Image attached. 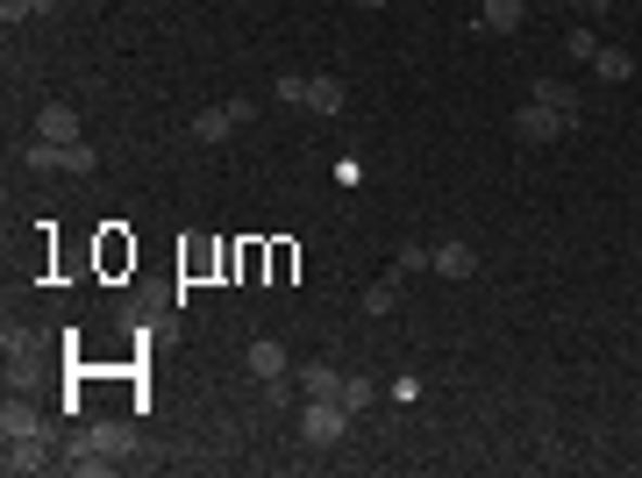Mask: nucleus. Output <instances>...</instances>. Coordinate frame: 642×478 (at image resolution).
<instances>
[{
	"instance_id": "f257e3e1",
	"label": "nucleus",
	"mask_w": 642,
	"mask_h": 478,
	"mask_svg": "<svg viewBox=\"0 0 642 478\" xmlns=\"http://www.w3.org/2000/svg\"><path fill=\"white\" fill-rule=\"evenodd\" d=\"M350 436V408L343 400H300V443L307 450H336Z\"/></svg>"
},
{
	"instance_id": "f03ea898",
	"label": "nucleus",
	"mask_w": 642,
	"mask_h": 478,
	"mask_svg": "<svg viewBox=\"0 0 642 478\" xmlns=\"http://www.w3.org/2000/svg\"><path fill=\"white\" fill-rule=\"evenodd\" d=\"M251 115H257L251 101H221V107H201V115L187 121V137H193V143H229V137H236V129H243Z\"/></svg>"
},
{
	"instance_id": "7ed1b4c3",
	"label": "nucleus",
	"mask_w": 642,
	"mask_h": 478,
	"mask_svg": "<svg viewBox=\"0 0 642 478\" xmlns=\"http://www.w3.org/2000/svg\"><path fill=\"white\" fill-rule=\"evenodd\" d=\"M564 129H572V115H557V107H542V101L514 107V137H522V143H557Z\"/></svg>"
},
{
	"instance_id": "20e7f679",
	"label": "nucleus",
	"mask_w": 642,
	"mask_h": 478,
	"mask_svg": "<svg viewBox=\"0 0 642 478\" xmlns=\"http://www.w3.org/2000/svg\"><path fill=\"white\" fill-rule=\"evenodd\" d=\"M243 364H251V378H293V358H286V343L279 336H257V343H243Z\"/></svg>"
},
{
	"instance_id": "39448f33",
	"label": "nucleus",
	"mask_w": 642,
	"mask_h": 478,
	"mask_svg": "<svg viewBox=\"0 0 642 478\" xmlns=\"http://www.w3.org/2000/svg\"><path fill=\"white\" fill-rule=\"evenodd\" d=\"M528 22V0H478V29L486 36H514Z\"/></svg>"
},
{
	"instance_id": "423d86ee",
	"label": "nucleus",
	"mask_w": 642,
	"mask_h": 478,
	"mask_svg": "<svg viewBox=\"0 0 642 478\" xmlns=\"http://www.w3.org/2000/svg\"><path fill=\"white\" fill-rule=\"evenodd\" d=\"M343 107H350V86H343L336 72L307 79V115H343Z\"/></svg>"
},
{
	"instance_id": "0eeeda50",
	"label": "nucleus",
	"mask_w": 642,
	"mask_h": 478,
	"mask_svg": "<svg viewBox=\"0 0 642 478\" xmlns=\"http://www.w3.org/2000/svg\"><path fill=\"white\" fill-rule=\"evenodd\" d=\"M428 272H442V279H472V272H478V250H472V243H436V250H428Z\"/></svg>"
},
{
	"instance_id": "6e6552de",
	"label": "nucleus",
	"mask_w": 642,
	"mask_h": 478,
	"mask_svg": "<svg viewBox=\"0 0 642 478\" xmlns=\"http://www.w3.org/2000/svg\"><path fill=\"white\" fill-rule=\"evenodd\" d=\"M8 471H43L51 464V436H8Z\"/></svg>"
},
{
	"instance_id": "1a4fd4ad",
	"label": "nucleus",
	"mask_w": 642,
	"mask_h": 478,
	"mask_svg": "<svg viewBox=\"0 0 642 478\" xmlns=\"http://www.w3.org/2000/svg\"><path fill=\"white\" fill-rule=\"evenodd\" d=\"M86 443H93V450H107V457H136V428L129 422H93V428H86Z\"/></svg>"
},
{
	"instance_id": "9d476101",
	"label": "nucleus",
	"mask_w": 642,
	"mask_h": 478,
	"mask_svg": "<svg viewBox=\"0 0 642 478\" xmlns=\"http://www.w3.org/2000/svg\"><path fill=\"white\" fill-rule=\"evenodd\" d=\"M528 101L557 107V115H578V86H572V79H550V72H542V79H528Z\"/></svg>"
},
{
	"instance_id": "9b49d317",
	"label": "nucleus",
	"mask_w": 642,
	"mask_h": 478,
	"mask_svg": "<svg viewBox=\"0 0 642 478\" xmlns=\"http://www.w3.org/2000/svg\"><path fill=\"white\" fill-rule=\"evenodd\" d=\"M36 137L43 143H79V115H72L65 101H51L43 115H36Z\"/></svg>"
},
{
	"instance_id": "f8f14e48",
	"label": "nucleus",
	"mask_w": 642,
	"mask_h": 478,
	"mask_svg": "<svg viewBox=\"0 0 642 478\" xmlns=\"http://www.w3.org/2000/svg\"><path fill=\"white\" fill-rule=\"evenodd\" d=\"M336 386H343V372H336L329 358L300 364V400H336Z\"/></svg>"
},
{
	"instance_id": "ddd939ff",
	"label": "nucleus",
	"mask_w": 642,
	"mask_h": 478,
	"mask_svg": "<svg viewBox=\"0 0 642 478\" xmlns=\"http://www.w3.org/2000/svg\"><path fill=\"white\" fill-rule=\"evenodd\" d=\"M65 464H72V471H79V478H107V471H115V457H107V450H93V443H86V436H72Z\"/></svg>"
},
{
	"instance_id": "4468645a",
	"label": "nucleus",
	"mask_w": 642,
	"mask_h": 478,
	"mask_svg": "<svg viewBox=\"0 0 642 478\" xmlns=\"http://www.w3.org/2000/svg\"><path fill=\"white\" fill-rule=\"evenodd\" d=\"M0 436H51V428H43V414H36L29 400H8V408H0Z\"/></svg>"
},
{
	"instance_id": "2eb2a0df",
	"label": "nucleus",
	"mask_w": 642,
	"mask_h": 478,
	"mask_svg": "<svg viewBox=\"0 0 642 478\" xmlns=\"http://www.w3.org/2000/svg\"><path fill=\"white\" fill-rule=\"evenodd\" d=\"M336 400H343V408H350V414H364V408H372V400H378V378H364V372H343Z\"/></svg>"
},
{
	"instance_id": "dca6fc26",
	"label": "nucleus",
	"mask_w": 642,
	"mask_h": 478,
	"mask_svg": "<svg viewBox=\"0 0 642 478\" xmlns=\"http://www.w3.org/2000/svg\"><path fill=\"white\" fill-rule=\"evenodd\" d=\"M592 72H600L607 86H621L628 72H635V57H628V51H614V43H600V51H592Z\"/></svg>"
},
{
	"instance_id": "f3484780",
	"label": "nucleus",
	"mask_w": 642,
	"mask_h": 478,
	"mask_svg": "<svg viewBox=\"0 0 642 478\" xmlns=\"http://www.w3.org/2000/svg\"><path fill=\"white\" fill-rule=\"evenodd\" d=\"M393 308H400V279H378V286H364V314H372V322H386Z\"/></svg>"
},
{
	"instance_id": "a211bd4d",
	"label": "nucleus",
	"mask_w": 642,
	"mask_h": 478,
	"mask_svg": "<svg viewBox=\"0 0 642 478\" xmlns=\"http://www.w3.org/2000/svg\"><path fill=\"white\" fill-rule=\"evenodd\" d=\"M22 165H29V171H65V143H43V137H36L29 151H22Z\"/></svg>"
},
{
	"instance_id": "6ab92c4d",
	"label": "nucleus",
	"mask_w": 642,
	"mask_h": 478,
	"mask_svg": "<svg viewBox=\"0 0 642 478\" xmlns=\"http://www.w3.org/2000/svg\"><path fill=\"white\" fill-rule=\"evenodd\" d=\"M36 343H43L36 328H8V364H15V372H29V364H36Z\"/></svg>"
},
{
	"instance_id": "aec40b11",
	"label": "nucleus",
	"mask_w": 642,
	"mask_h": 478,
	"mask_svg": "<svg viewBox=\"0 0 642 478\" xmlns=\"http://www.w3.org/2000/svg\"><path fill=\"white\" fill-rule=\"evenodd\" d=\"M57 0H0V22L8 29H22V22H36V15H51Z\"/></svg>"
},
{
	"instance_id": "412c9836",
	"label": "nucleus",
	"mask_w": 642,
	"mask_h": 478,
	"mask_svg": "<svg viewBox=\"0 0 642 478\" xmlns=\"http://www.w3.org/2000/svg\"><path fill=\"white\" fill-rule=\"evenodd\" d=\"M65 171H72V179H86V171H101V151H93V143H65Z\"/></svg>"
},
{
	"instance_id": "4be33fe9",
	"label": "nucleus",
	"mask_w": 642,
	"mask_h": 478,
	"mask_svg": "<svg viewBox=\"0 0 642 478\" xmlns=\"http://www.w3.org/2000/svg\"><path fill=\"white\" fill-rule=\"evenodd\" d=\"M271 101H286V107H307V79H300V72H279V79H271Z\"/></svg>"
},
{
	"instance_id": "5701e85b",
	"label": "nucleus",
	"mask_w": 642,
	"mask_h": 478,
	"mask_svg": "<svg viewBox=\"0 0 642 478\" xmlns=\"http://www.w3.org/2000/svg\"><path fill=\"white\" fill-rule=\"evenodd\" d=\"M414 272H428V250H422V243H407V250L393 257V279H414Z\"/></svg>"
},
{
	"instance_id": "b1692460",
	"label": "nucleus",
	"mask_w": 642,
	"mask_h": 478,
	"mask_svg": "<svg viewBox=\"0 0 642 478\" xmlns=\"http://www.w3.org/2000/svg\"><path fill=\"white\" fill-rule=\"evenodd\" d=\"M564 51H572V57H586V65H592V51H600V36H592L586 22H578V29H572V43H564Z\"/></svg>"
},
{
	"instance_id": "393cba45",
	"label": "nucleus",
	"mask_w": 642,
	"mask_h": 478,
	"mask_svg": "<svg viewBox=\"0 0 642 478\" xmlns=\"http://www.w3.org/2000/svg\"><path fill=\"white\" fill-rule=\"evenodd\" d=\"M393 400H400V408H414V400H422V378L400 372V378H393Z\"/></svg>"
},
{
	"instance_id": "a878e982",
	"label": "nucleus",
	"mask_w": 642,
	"mask_h": 478,
	"mask_svg": "<svg viewBox=\"0 0 642 478\" xmlns=\"http://www.w3.org/2000/svg\"><path fill=\"white\" fill-rule=\"evenodd\" d=\"M564 8H586V15H600V0H564Z\"/></svg>"
},
{
	"instance_id": "bb28decb",
	"label": "nucleus",
	"mask_w": 642,
	"mask_h": 478,
	"mask_svg": "<svg viewBox=\"0 0 642 478\" xmlns=\"http://www.w3.org/2000/svg\"><path fill=\"white\" fill-rule=\"evenodd\" d=\"M357 8H386V0H357Z\"/></svg>"
},
{
	"instance_id": "cd10ccee",
	"label": "nucleus",
	"mask_w": 642,
	"mask_h": 478,
	"mask_svg": "<svg viewBox=\"0 0 642 478\" xmlns=\"http://www.w3.org/2000/svg\"><path fill=\"white\" fill-rule=\"evenodd\" d=\"M600 8H621V0H600Z\"/></svg>"
}]
</instances>
